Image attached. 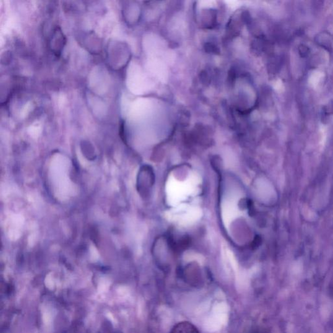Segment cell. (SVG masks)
Returning <instances> with one entry per match:
<instances>
[{"instance_id": "obj_1", "label": "cell", "mask_w": 333, "mask_h": 333, "mask_svg": "<svg viewBox=\"0 0 333 333\" xmlns=\"http://www.w3.org/2000/svg\"><path fill=\"white\" fill-rule=\"evenodd\" d=\"M192 181L183 183L176 180L170 181L168 190L169 200L176 203L186 199L193 191V182Z\"/></svg>"}, {"instance_id": "obj_4", "label": "cell", "mask_w": 333, "mask_h": 333, "mask_svg": "<svg viewBox=\"0 0 333 333\" xmlns=\"http://www.w3.org/2000/svg\"><path fill=\"white\" fill-rule=\"evenodd\" d=\"M205 51L207 53H213L216 54L219 53V50L215 44L213 43H207L205 45Z\"/></svg>"}, {"instance_id": "obj_3", "label": "cell", "mask_w": 333, "mask_h": 333, "mask_svg": "<svg viewBox=\"0 0 333 333\" xmlns=\"http://www.w3.org/2000/svg\"><path fill=\"white\" fill-rule=\"evenodd\" d=\"M317 43L319 45L322 46L324 49H326L327 51L331 48V44H332V38L327 33H322L320 35L317 36Z\"/></svg>"}, {"instance_id": "obj_6", "label": "cell", "mask_w": 333, "mask_h": 333, "mask_svg": "<svg viewBox=\"0 0 333 333\" xmlns=\"http://www.w3.org/2000/svg\"><path fill=\"white\" fill-rule=\"evenodd\" d=\"M300 49L301 50H299V53H302V56L305 57L308 55V53H309V49H308L307 46L302 45Z\"/></svg>"}, {"instance_id": "obj_2", "label": "cell", "mask_w": 333, "mask_h": 333, "mask_svg": "<svg viewBox=\"0 0 333 333\" xmlns=\"http://www.w3.org/2000/svg\"><path fill=\"white\" fill-rule=\"evenodd\" d=\"M171 333H201L198 330L197 327L192 324V323L188 322V321H183L177 323L175 325L174 327L171 331Z\"/></svg>"}, {"instance_id": "obj_5", "label": "cell", "mask_w": 333, "mask_h": 333, "mask_svg": "<svg viewBox=\"0 0 333 333\" xmlns=\"http://www.w3.org/2000/svg\"><path fill=\"white\" fill-rule=\"evenodd\" d=\"M323 112L325 117L330 116L333 114V102L324 107V109H323Z\"/></svg>"}]
</instances>
